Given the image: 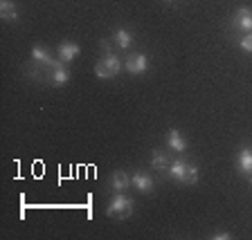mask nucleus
<instances>
[{
    "label": "nucleus",
    "instance_id": "nucleus-1",
    "mask_svg": "<svg viewBox=\"0 0 252 240\" xmlns=\"http://www.w3.org/2000/svg\"><path fill=\"white\" fill-rule=\"evenodd\" d=\"M106 213L110 215V218H128V215L133 213V200L126 198L124 193H117L115 198L110 200L108 209H106Z\"/></svg>",
    "mask_w": 252,
    "mask_h": 240
},
{
    "label": "nucleus",
    "instance_id": "nucleus-2",
    "mask_svg": "<svg viewBox=\"0 0 252 240\" xmlns=\"http://www.w3.org/2000/svg\"><path fill=\"white\" fill-rule=\"evenodd\" d=\"M120 70H122V61L113 52H110L108 56H104L97 65H94V74H97L99 79H113V77L120 74Z\"/></svg>",
    "mask_w": 252,
    "mask_h": 240
},
{
    "label": "nucleus",
    "instance_id": "nucleus-3",
    "mask_svg": "<svg viewBox=\"0 0 252 240\" xmlns=\"http://www.w3.org/2000/svg\"><path fill=\"white\" fill-rule=\"evenodd\" d=\"M68 79H70V70L65 68V63L57 58V63L50 68V83L52 85H65L68 83Z\"/></svg>",
    "mask_w": 252,
    "mask_h": 240
},
{
    "label": "nucleus",
    "instance_id": "nucleus-4",
    "mask_svg": "<svg viewBox=\"0 0 252 240\" xmlns=\"http://www.w3.org/2000/svg\"><path fill=\"white\" fill-rule=\"evenodd\" d=\"M126 70L131 74H144L149 70V58L144 54H131V56L126 58Z\"/></svg>",
    "mask_w": 252,
    "mask_h": 240
},
{
    "label": "nucleus",
    "instance_id": "nucleus-5",
    "mask_svg": "<svg viewBox=\"0 0 252 240\" xmlns=\"http://www.w3.org/2000/svg\"><path fill=\"white\" fill-rule=\"evenodd\" d=\"M131 187H135L140 193H151L153 187H156V182H153V178H149L147 173H133L131 175Z\"/></svg>",
    "mask_w": 252,
    "mask_h": 240
},
{
    "label": "nucleus",
    "instance_id": "nucleus-6",
    "mask_svg": "<svg viewBox=\"0 0 252 240\" xmlns=\"http://www.w3.org/2000/svg\"><path fill=\"white\" fill-rule=\"evenodd\" d=\"M234 27H239L241 31H252V9L248 7H239L234 14Z\"/></svg>",
    "mask_w": 252,
    "mask_h": 240
},
{
    "label": "nucleus",
    "instance_id": "nucleus-7",
    "mask_svg": "<svg viewBox=\"0 0 252 240\" xmlns=\"http://www.w3.org/2000/svg\"><path fill=\"white\" fill-rule=\"evenodd\" d=\"M128 187H131V175H128V173H124V171L113 173V178H110V188H113L115 193H124Z\"/></svg>",
    "mask_w": 252,
    "mask_h": 240
},
{
    "label": "nucleus",
    "instance_id": "nucleus-8",
    "mask_svg": "<svg viewBox=\"0 0 252 240\" xmlns=\"http://www.w3.org/2000/svg\"><path fill=\"white\" fill-rule=\"evenodd\" d=\"M79 45L77 43H61L59 45V61H63V63H70V61H74V58L79 56Z\"/></svg>",
    "mask_w": 252,
    "mask_h": 240
},
{
    "label": "nucleus",
    "instance_id": "nucleus-9",
    "mask_svg": "<svg viewBox=\"0 0 252 240\" xmlns=\"http://www.w3.org/2000/svg\"><path fill=\"white\" fill-rule=\"evenodd\" d=\"M167 144H169V148H171V151H176V153H183L185 148H187V139H185V137L180 135L176 128H171V131L167 133Z\"/></svg>",
    "mask_w": 252,
    "mask_h": 240
},
{
    "label": "nucleus",
    "instance_id": "nucleus-10",
    "mask_svg": "<svg viewBox=\"0 0 252 240\" xmlns=\"http://www.w3.org/2000/svg\"><path fill=\"white\" fill-rule=\"evenodd\" d=\"M110 38H113V43H115L120 50H128V47L133 45V34L128 29H122V27L113 31V36Z\"/></svg>",
    "mask_w": 252,
    "mask_h": 240
},
{
    "label": "nucleus",
    "instance_id": "nucleus-11",
    "mask_svg": "<svg viewBox=\"0 0 252 240\" xmlns=\"http://www.w3.org/2000/svg\"><path fill=\"white\" fill-rule=\"evenodd\" d=\"M0 16H2V21L7 23H16L18 21V9L11 0H0Z\"/></svg>",
    "mask_w": 252,
    "mask_h": 240
},
{
    "label": "nucleus",
    "instance_id": "nucleus-12",
    "mask_svg": "<svg viewBox=\"0 0 252 240\" xmlns=\"http://www.w3.org/2000/svg\"><path fill=\"white\" fill-rule=\"evenodd\" d=\"M32 58H34V61H36V63H41V65H45L47 70H50V68H52V65H54V63H57L52 56H50V54H47V50H45V47H38V45H34V47H32Z\"/></svg>",
    "mask_w": 252,
    "mask_h": 240
},
{
    "label": "nucleus",
    "instance_id": "nucleus-13",
    "mask_svg": "<svg viewBox=\"0 0 252 240\" xmlns=\"http://www.w3.org/2000/svg\"><path fill=\"white\" fill-rule=\"evenodd\" d=\"M236 166H239L241 173H246V175L252 173V151L250 148H243V151L239 153V157H236Z\"/></svg>",
    "mask_w": 252,
    "mask_h": 240
},
{
    "label": "nucleus",
    "instance_id": "nucleus-14",
    "mask_svg": "<svg viewBox=\"0 0 252 240\" xmlns=\"http://www.w3.org/2000/svg\"><path fill=\"white\" fill-rule=\"evenodd\" d=\"M169 164H171V160H169V155L164 151H153V155H151V166L156 168V171H160V173H164L169 168Z\"/></svg>",
    "mask_w": 252,
    "mask_h": 240
},
{
    "label": "nucleus",
    "instance_id": "nucleus-15",
    "mask_svg": "<svg viewBox=\"0 0 252 240\" xmlns=\"http://www.w3.org/2000/svg\"><path fill=\"white\" fill-rule=\"evenodd\" d=\"M185 168H187V162H183V160H171V164H169L167 173L171 175L176 182H183L185 178Z\"/></svg>",
    "mask_w": 252,
    "mask_h": 240
},
{
    "label": "nucleus",
    "instance_id": "nucleus-16",
    "mask_svg": "<svg viewBox=\"0 0 252 240\" xmlns=\"http://www.w3.org/2000/svg\"><path fill=\"white\" fill-rule=\"evenodd\" d=\"M198 182V168L194 166V164H187V168H185V178H183V184H187V187H191V184Z\"/></svg>",
    "mask_w": 252,
    "mask_h": 240
},
{
    "label": "nucleus",
    "instance_id": "nucleus-17",
    "mask_svg": "<svg viewBox=\"0 0 252 240\" xmlns=\"http://www.w3.org/2000/svg\"><path fill=\"white\" fill-rule=\"evenodd\" d=\"M239 45H241V50L243 52H248V54H252V31H248L246 36L239 41Z\"/></svg>",
    "mask_w": 252,
    "mask_h": 240
},
{
    "label": "nucleus",
    "instance_id": "nucleus-18",
    "mask_svg": "<svg viewBox=\"0 0 252 240\" xmlns=\"http://www.w3.org/2000/svg\"><path fill=\"white\" fill-rule=\"evenodd\" d=\"M212 238L214 240H230L232 236L227 234V231H216V234H212Z\"/></svg>",
    "mask_w": 252,
    "mask_h": 240
},
{
    "label": "nucleus",
    "instance_id": "nucleus-19",
    "mask_svg": "<svg viewBox=\"0 0 252 240\" xmlns=\"http://www.w3.org/2000/svg\"><path fill=\"white\" fill-rule=\"evenodd\" d=\"M164 2H173V0H164Z\"/></svg>",
    "mask_w": 252,
    "mask_h": 240
}]
</instances>
